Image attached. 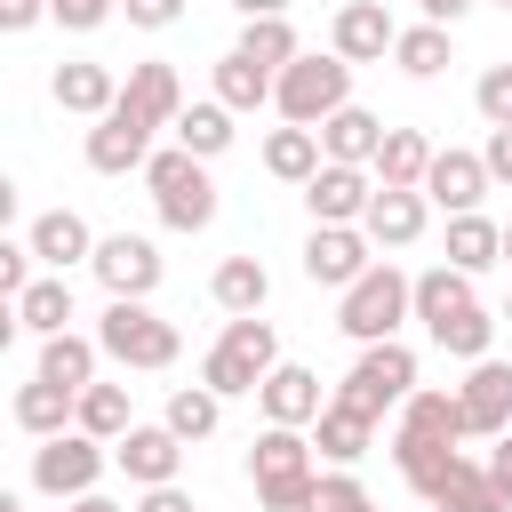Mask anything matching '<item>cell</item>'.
Masks as SVG:
<instances>
[{
  "instance_id": "83f0119b",
  "label": "cell",
  "mask_w": 512,
  "mask_h": 512,
  "mask_svg": "<svg viewBox=\"0 0 512 512\" xmlns=\"http://www.w3.org/2000/svg\"><path fill=\"white\" fill-rule=\"evenodd\" d=\"M208 296H216V312H264V304H272V272H264V256H224L216 280H208Z\"/></svg>"
},
{
  "instance_id": "f1b7e54d",
  "label": "cell",
  "mask_w": 512,
  "mask_h": 512,
  "mask_svg": "<svg viewBox=\"0 0 512 512\" xmlns=\"http://www.w3.org/2000/svg\"><path fill=\"white\" fill-rule=\"evenodd\" d=\"M8 312H16V328H24V336H64V328H72V280H64V272H48V280H32Z\"/></svg>"
},
{
  "instance_id": "ba28073f",
  "label": "cell",
  "mask_w": 512,
  "mask_h": 512,
  "mask_svg": "<svg viewBox=\"0 0 512 512\" xmlns=\"http://www.w3.org/2000/svg\"><path fill=\"white\" fill-rule=\"evenodd\" d=\"M416 392V352L400 344V336H384V344H360V360H352V376L336 384V400H352V408H368L376 424H384V408H400Z\"/></svg>"
},
{
  "instance_id": "7a4b0ae2",
  "label": "cell",
  "mask_w": 512,
  "mask_h": 512,
  "mask_svg": "<svg viewBox=\"0 0 512 512\" xmlns=\"http://www.w3.org/2000/svg\"><path fill=\"white\" fill-rule=\"evenodd\" d=\"M272 368H280V328H272L264 312H232V320H224V336L200 352V384H208V392H224V400L256 392Z\"/></svg>"
},
{
  "instance_id": "44dd1931",
  "label": "cell",
  "mask_w": 512,
  "mask_h": 512,
  "mask_svg": "<svg viewBox=\"0 0 512 512\" xmlns=\"http://www.w3.org/2000/svg\"><path fill=\"white\" fill-rule=\"evenodd\" d=\"M312 448H320L328 464H360V456L376 448V416H368V408H352V400H328V408H320V424H312Z\"/></svg>"
},
{
  "instance_id": "9a60e30c",
  "label": "cell",
  "mask_w": 512,
  "mask_h": 512,
  "mask_svg": "<svg viewBox=\"0 0 512 512\" xmlns=\"http://www.w3.org/2000/svg\"><path fill=\"white\" fill-rule=\"evenodd\" d=\"M456 400H464V424H472V440H496V432H512V360H472V376L456 384Z\"/></svg>"
},
{
  "instance_id": "4316f807",
  "label": "cell",
  "mask_w": 512,
  "mask_h": 512,
  "mask_svg": "<svg viewBox=\"0 0 512 512\" xmlns=\"http://www.w3.org/2000/svg\"><path fill=\"white\" fill-rule=\"evenodd\" d=\"M448 264L456 272H488V264H504V224H488L480 208H464V216H448Z\"/></svg>"
},
{
  "instance_id": "8992f818",
  "label": "cell",
  "mask_w": 512,
  "mask_h": 512,
  "mask_svg": "<svg viewBox=\"0 0 512 512\" xmlns=\"http://www.w3.org/2000/svg\"><path fill=\"white\" fill-rule=\"evenodd\" d=\"M400 320H416V280L392 272V264H368L336 304V328L352 344H384V336H400Z\"/></svg>"
},
{
  "instance_id": "2e32d148",
  "label": "cell",
  "mask_w": 512,
  "mask_h": 512,
  "mask_svg": "<svg viewBox=\"0 0 512 512\" xmlns=\"http://www.w3.org/2000/svg\"><path fill=\"white\" fill-rule=\"evenodd\" d=\"M488 184H496V176H488V160H480V152H456V144H448V152H432V168H424V200H432V208H448V216L480 208V200H488Z\"/></svg>"
},
{
  "instance_id": "4fadbf2b",
  "label": "cell",
  "mask_w": 512,
  "mask_h": 512,
  "mask_svg": "<svg viewBox=\"0 0 512 512\" xmlns=\"http://www.w3.org/2000/svg\"><path fill=\"white\" fill-rule=\"evenodd\" d=\"M184 432H168V424H128L120 440H112V464L136 480V488H160V480H176L184 472Z\"/></svg>"
},
{
  "instance_id": "52a82bcc",
  "label": "cell",
  "mask_w": 512,
  "mask_h": 512,
  "mask_svg": "<svg viewBox=\"0 0 512 512\" xmlns=\"http://www.w3.org/2000/svg\"><path fill=\"white\" fill-rule=\"evenodd\" d=\"M104 464H112V440H96V432L72 424V432H48L32 448V488L56 496V504H72V496H88L104 480Z\"/></svg>"
},
{
  "instance_id": "b9f144b4",
  "label": "cell",
  "mask_w": 512,
  "mask_h": 512,
  "mask_svg": "<svg viewBox=\"0 0 512 512\" xmlns=\"http://www.w3.org/2000/svg\"><path fill=\"white\" fill-rule=\"evenodd\" d=\"M32 264H40V256H32V240H0V296H8V304L32 288Z\"/></svg>"
},
{
  "instance_id": "bcb514c9",
  "label": "cell",
  "mask_w": 512,
  "mask_h": 512,
  "mask_svg": "<svg viewBox=\"0 0 512 512\" xmlns=\"http://www.w3.org/2000/svg\"><path fill=\"white\" fill-rule=\"evenodd\" d=\"M136 512H200V504H192L176 480H160V488H144V496H136Z\"/></svg>"
},
{
  "instance_id": "d6986e66",
  "label": "cell",
  "mask_w": 512,
  "mask_h": 512,
  "mask_svg": "<svg viewBox=\"0 0 512 512\" xmlns=\"http://www.w3.org/2000/svg\"><path fill=\"white\" fill-rule=\"evenodd\" d=\"M48 96L64 104V112H80V120H104L112 104H120V80H112V64H56L48 72Z\"/></svg>"
},
{
  "instance_id": "5b68a950",
  "label": "cell",
  "mask_w": 512,
  "mask_h": 512,
  "mask_svg": "<svg viewBox=\"0 0 512 512\" xmlns=\"http://www.w3.org/2000/svg\"><path fill=\"white\" fill-rule=\"evenodd\" d=\"M352 104V64L328 48V56H296V64H280V80H272V112L280 120H296V128H320L328 112H344Z\"/></svg>"
},
{
  "instance_id": "11a10c76",
  "label": "cell",
  "mask_w": 512,
  "mask_h": 512,
  "mask_svg": "<svg viewBox=\"0 0 512 512\" xmlns=\"http://www.w3.org/2000/svg\"><path fill=\"white\" fill-rule=\"evenodd\" d=\"M504 320H512V296H504Z\"/></svg>"
},
{
  "instance_id": "60d3db41",
  "label": "cell",
  "mask_w": 512,
  "mask_h": 512,
  "mask_svg": "<svg viewBox=\"0 0 512 512\" xmlns=\"http://www.w3.org/2000/svg\"><path fill=\"white\" fill-rule=\"evenodd\" d=\"M312 512H376V496L352 480V464L344 472H320V496H312Z\"/></svg>"
},
{
  "instance_id": "7402d4cb",
  "label": "cell",
  "mask_w": 512,
  "mask_h": 512,
  "mask_svg": "<svg viewBox=\"0 0 512 512\" xmlns=\"http://www.w3.org/2000/svg\"><path fill=\"white\" fill-rule=\"evenodd\" d=\"M16 424H24L32 440H48V432H72V424H80V392H72V384H48V376H32V384H16Z\"/></svg>"
},
{
  "instance_id": "9c48e42d",
  "label": "cell",
  "mask_w": 512,
  "mask_h": 512,
  "mask_svg": "<svg viewBox=\"0 0 512 512\" xmlns=\"http://www.w3.org/2000/svg\"><path fill=\"white\" fill-rule=\"evenodd\" d=\"M368 264H376V240L360 224H312V240H304V280L312 288H336L344 296Z\"/></svg>"
},
{
  "instance_id": "9f6ffc18",
  "label": "cell",
  "mask_w": 512,
  "mask_h": 512,
  "mask_svg": "<svg viewBox=\"0 0 512 512\" xmlns=\"http://www.w3.org/2000/svg\"><path fill=\"white\" fill-rule=\"evenodd\" d=\"M496 8H512V0H496Z\"/></svg>"
},
{
  "instance_id": "cb8c5ba5",
  "label": "cell",
  "mask_w": 512,
  "mask_h": 512,
  "mask_svg": "<svg viewBox=\"0 0 512 512\" xmlns=\"http://www.w3.org/2000/svg\"><path fill=\"white\" fill-rule=\"evenodd\" d=\"M376 144H384V120H376V112H360V104H344V112H328V120H320V152H328V160L376 168Z\"/></svg>"
},
{
  "instance_id": "e0dca14e",
  "label": "cell",
  "mask_w": 512,
  "mask_h": 512,
  "mask_svg": "<svg viewBox=\"0 0 512 512\" xmlns=\"http://www.w3.org/2000/svg\"><path fill=\"white\" fill-rule=\"evenodd\" d=\"M256 400H264V424H320V408H328V392H320V376L304 360H280L256 384Z\"/></svg>"
},
{
  "instance_id": "74e56055",
  "label": "cell",
  "mask_w": 512,
  "mask_h": 512,
  "mask_svg": "<svg viewBox=\"0 0 512 512\" xmlns=\"http://www.w3.org/2000/svg\"><path fill=\"white\" fill-rule=\"evenodd\" d=\"M160 424H168V432H184V440H208V432L224 424V392H208V384H176Z\"/></svg>"
},
{
  "instance_id": "8fae6325",
  "label": "cell",
  "mask_w": 512,
  "mask_h": 512,
  "mask_svg": "<svg viewBox=\"0 0 512 512\" xmlns=\"http://www.w3.org/2000/svg\"><path fill=\"white\" fill-rule=\"evenodd\" d=\"M144 160H152V120L120 96V104L88 128V168H96V176H128V168H144Z\"/></svg>"
},
{
  "instance_id": "8d00e7d4",
  "label": "cell",
  "mask_w": 512,
  "mask_h": 512,
  "mask_svg": "<svg viewBox=\"0 0 512 512\" xmlns=\"http://www.w3.org/2000/svg\"><path fill=\"white\" fill-rule=\"evenodd\" d=\"M392 64H400L408 80H440V72H448V24H408V32L392 40Z\"/></svg>"
},
{
  "instance_id": "30bf717a",
  "label": "cell",
  "mask_w": 512,
  "mask_h": 512,
  "mask_svg": "<svg viewBox=\"0 0 512 512\" xmlns=\"http://www.w3.org/2000/svg\"><path fill=\"white\" fill-rule=\"evenodd\" d=\"M88 272L104 280V296H152L168 264H160V248H152L144 232H104L96 256H88Z\"/></svg>"
},
{
  "instance_id": "ee69618b",
  "label": "cell",
  "mask_w": 512,
  "mask_h": 512,
  "mask_svg": "<svg viewBox=\"0 0 512 512\" xmlns=\"http://www.w3.org/2000/svg\"><path fill=\"white\" fill-rule=\"evenodd\" d=\"M128 8V24H144V32H168L176 16H184V0H120Z\"/></svg>"
},
{
  "instance_id": "ffe728a7",
  "label": "cell",
  "mask_w": 512,
  "mask_h": 512,
  "mask_svg": "<svg viewBox=\"0 0 512 512\" xmlns=\"http://www.w3.org/2000/svg\"><path fill=\"white\" fill-rule=\"evenodd\" d=\"M32 256L48 264V272H72V264H88L96 256V232H88V216H72V208H48V216H32Z\"/></svg>"
},
{
  "instance_id": "7c38bea8",
  "label": "cell",
  "mask_w": 512,
  "mask_h": 512,
  "mask_svg": "<svg viewBox=\"0 0 512 512\" xmlns=\"http://www.w3.org/2000/svg\"><path fill=\"white\" fill-rule=\"evenodd\" d=\"M368 200H376V168H352V160H320V176L304 184L312 224H360Z\"/></svg>"
},
{
  "instance_id": "7bdbcfd3",
  "label": "cell",
  "mask_w": 512,
  "mask_h": 512,
  "mask_svg": "<svg viewBox=\"0 0 512 512\" xmlns=\"http://www.w3.org/2000/svg\"><path fill=\"white\" fill-rule=\"evenodd\" d=\"M112 8H120V0H48V16H56L64 32H96Z\"/></svg>"
},
{
  "instance_id": "f5cc1de1",
  "label": "cell",
  "mask_w": 512,
  "mask_h": 512,
  "mask_svg": "<svg viewBox=\"0 0 512 512\" xmlns=\"http://www.w3.org/2000/svg\"><path fill=\"white\" fill-rule=\"evenodd\" d=\"M0 512H24V504H16V496H0Z\"/></svg>"
},
{
  "instance_id": "f6af8a7d",
  "label": "cell",
  "mask_w": 512,
  "mask_h": 512,
  "mask_svg": "<svg viewBox=\"0 0 512 512\" xmlns=\"http://www.w3.org/2000/svg\"><path fill=\"white\" fill-rule=\"evenodd\" d=\"M480 160H488V176H496V184H512V128H488Z\"/></svg>"
},
{
  "instance_id": "836d02e7",
  "label": "cell",
  "mask_w": 512,
  "mask_h": 512,
  "mask_svg": "<svg viewBox=\"0 0 512 512\" xmlns=\"http://www.w3.org/2000/svg\"><path fill=\"white\" fill-rule=\"evenodd\" d=\"M272 80H280V72H264V64H256V56H240V48H232V56H216V96H224L232 112L272 104Z\"/></svg>"
},
{
  "instance_id": "603a6c76",
  "label": "cell",
  "mask_w": 512,
  "mask_h": 512,
  "mask_svg": "<svg viewBox=\"0 0 512 512\" xmlns=\"http://www.w3.org/2000/svg\"><path fill=\"white\" fill-rule=\"evenodd\" d=\"M120 96H128L152 128H176V112H184V80H176V64H160V56H152V64H136V72L120 80Z\"/></svg>"
},
{
  "instance_id": "d590c367",
  "label": "cell",
  "mask_w": 512,
  "mask_h": 512,
  "mask_svg": "<svg viewBox=\"0 0 512 512\" xmlns=\"http://www.w3.org/2000/svg\"><path fill=\"white\" fill-rule=\"evenodd\" d=\"M432 344L472 368V360H488V344H496V312H488V304H464V312H448V320L432 328Z\"/></svg>"
},
{
  "instance_id": "e575fe53",
  "label": "cell",
  "mask_w": 512,
  "mask_h": 512,
  "mask_svg": "<svg viewBox=\"0 0 512 512\" xmlns=\"http://www.w3.org/2000/svg\"><path fill=\"white\" fill-rule=\"evenodd\" d=\"M176 144H184V152H200V160H216V152L232 144V104H224V96L184 104V112H176Z\"/></svg>"
},
{
  "instance_id": "1f68e13d",
  "label": "cell",
  "mask_w": 512,
  "mask_h": 512,
  "mask_svg": "<svg viewBox=\"0 0 512 512\" xmlns=\"http://www.w3.org/2000/svg\"><path fill=\"white\" fill-rule=\"evenodd\" d=\"M96 360H104L96 336H72V328H64V336H40V376H48V384L88 392V384H96Z\"/></svg>"
},
{
  "instance_id": "277c9868",
  "label": "cell",
  "mask_w": 512,
  "mask_h": 512,
  "mask_svg": "<svg viewBox=\"0 0 512 512\" xmlns=\"http://www.w3.org/2000/svg\"><path fill=\"white\" fill-rule=\"evenodd\" d=\"M96 344H104V360H120V368H176V352H184L176 320H160L152 296H112L104 320H96Z\"/></svg>"
},
{
  "instance_id": "f907efd6",
  "label": "cell",
  "mask_w": 512,
  "mask_h": 512,
  "mask_svg": "<svg viewBox=\"0 0 512 512\" xmlns=\"http://www.w3.org/2000/svg\"><path fill=\"white\" fill-rule=\"evenodd\" d=\"M64 512H136V504H112V496H104V488H88V496H72V504H64Z\"/></svg>"
},
{
  "instance_id": "4dcf8cb0",
  "label": "cell",
  "mask_w": 512,
  "mask_h": 512,
  "mask_svg": "<svg viewBox=\"0 0 512 512\" xmlns=\"http://www.w3.org/2000/svg\"><path fill=\"white\" fill-rule=\"evenodd\" d=\"M464 304H480V296H472V272H456L448 256H440L432 272H416V320H424V336H432L448 312H464Z\"/></svg>"
},
{
  "instance_id": "d4e9b609",
  "label": "cell",
  "mask_w": 512,
  "mask_h": 512,
  "mask_svg": "<svg viewBox=\"0 0 512 512\" xmlns=\"http://www.w3.org/2000/svg\"><path fill=\"white\" fill-rule=\"evenodd\" d=\"M432 136L424 128H384L376 144V184H400V192H424V168H432Z\"/></svg>"
},
{
  "instance_id": "3957f363",
  "label": "cell",
  "mask_w": 512,
  "mask_h": 512,
  "mask_svg": "<svg viewBox=\"0 0 512 512\" xmlns=\"http://www.w3.org/2000/svg\"><path fill=\"white\" fill-rule=\"evenodd\" d=\"M144 184H152V208H160L168 232H208L216 224V184H208V160L200 152H184V144L152 152L144 160Z\"/></svg>"
},
{
  "instance_id": "7dc6e473",
  "label": "cell",
  "mask_w": 512,
  "mask_h": 512,
  "mask_svg": "<svg viewBox=\"0 0 512 512\" xmlns=\"http://www.w3.org/2000/svg\"><path fill=\"white\" fill-rule=\"evenodd\" d=\"M40 16H48V0H0V24H8V32H32Z\"/></svg>"
},
{
  "instance_id": "484cf974",
  "label": "cell",
  "mask_w": 512,
  "mask_h": 512,
  "mask_svg": "<svg viewBox=\"0 0 512 512\" xmlns=\"http://www.w3.org/2000/svg\"><path fill=\"white\" fill-rule=\"evenodd\" d=\"M392 432H424V440H472L464 400H456V392H432V384H416V392L400 400V424H392Z\"/></svg>"
},
{
  "instance_id": "6da1fadb",
  "label": "cell",
  "mask_w": 512,
  "mask_h": 512,
  "mask_svg": "<svg viewBox=\"0 0 512 512\" xmlns=\"http://www.w3.org/2000/svg\"><path fill=\"white\" fill-rule=\"evenodd\" d=\"M248 480H256V504H264V512H312L320 472H312L304 424H264L256 448H248Z\"/></svg>"
},
{
  "instance_id": "ab89813d",
  "label": "cell",
  "mask_w": 512,
  "mask_h": 512,
  "mask_svg": "<svg viewBox=\"0 0 512 512\" xmlns=\"http://www.w3.org/2000/svg\"><path fill=\"white\" fill-rule=\"evenodd\" d=\"M472 104H480V120H488V128H512V64H488V72H480V88H472Z\"/></svg>"
},
{
  "instance_id": "5bb4252c",
  "label": "cell",
  "mask_w": 512,
  "mask_h": 512,
  "mask_svg": "<svg viewBox=\"0 0 512 512\" xmlns=\"http://www.w3.org/2000/svg\"><path fill=\"white\" fill-rule=\"evenodd\" d=\"M392 40H400V24H392V8H384V0H344V8H336V24H328V48H336L344 64H384V56H392Z\"/></svg>"
},
{
  "instance_id": "d6a6232c",
  "label": "cell",
  "mask_w": 512,
  "mask_h": 512,
  "mask_svg": "<svg viewBox=\"0 0 512 512\" xmlns=\"http://www.w3.org/2000/svg\"><path fill=\"white\" fill-rule=\"evenodd\" d=\"M240 56H256L264 72H280V64H296L304 56V40H296V24L288 16H240V40H232Z\"/></svg>"
},
{
  "instance_id": "ac0fdd59",
  "label": "cell",
  "mask_w": 512,
  "mask_h": 512,
  "mask_svg": "<svg viewBox=\"0 0 512 512\" xmlns=\"http://www.w3.org/2000/svg\"><path fill=\"white\" fill-rule=\"evenodd\" d=\"M424 216H432V200H424V192H400V184H376V200H368V216H360V232H368L376 248H408V240H424Z\"/></svg>"
},
{
  "instance_id": "681fc988",
  "label": "cell",
  "mask_w": 512,
  "mask_h": 512,
  "mask_svg": "<svg viewBox=\"0 0 512 512\" xmlns=\"http://www.w3.org/2000/svg\"><path fill=\"white\" fill-rule=\"evenodd\" d=\"M488 480L512 496V432H496V448H488Z\"/></svg>"
},
{
  "instance_id": "db71d44e",
  "label": "cell",
  "mask_w": 512,
  "mask_h": 512,
  "mask_svg": "<svg viewBox=\"0 0 512 512\" xmlns=\"http://www.w3.org/2000/svg\"><path fill=\"white\" fill-rule=\"evenodd\" d=\"M504 264H512V224H504Z\"/></svg>"
},
{
  "instance_id": "c3c4849f",
  "label": "cell",
  "mask_w": 512,
  "mask_h": 512,
  "mask_svg": "<svg viewBox=\"0 0 512 512\" xmlns=\"http://www.w3.org/2000/svg\"><path fill=\"white\" fill-rule=\"evenodd\" d=\"M416 8H424V24H464L480 0H416Z\"/></svg>"
},
{
  "instance_id": "f546056e",
  "label": "cell",
  "mask_w": 512,
  "mask_h": 512,
  "mask_svg": "<svg viewBox=\"0 0 512 512\" xmlns=\"http://www.w3.org/2000/svg\"><path fill=\"white\" fill-rule=\"evenodd\" d=\"M320 160H328V152H320V128H296V120H288V128L264 136V168H272L280 184H312Z\"/></svg>"
},
{
  "instance_id": "816d5d0a",
  "label": "cell",
  "mask_w": 512,
  "mask_h": 512,
  "mask_svg": "<svg viewBox=\"0 0 512 512\" xmlns=\"http://www.w3.org/2000/svg\"><path fill=\"white\" fill-rule=\"evenodd\" d=\"M240 16H288V0H232Z\"/></svg>"
},
{
  "instance_id": "f35d334b",
  "label": "cell",
  "mask_w": 512,
  "mask_h": 512,
  "mask_svg": "<svg viewBox=\"0 0 512 512\" xmlns=\"http://www.w3.org/2000/svg\"><path fill=\"white\" fill-rule=\"evenodd\" d=\"M136 416H128V384H88L80 392V432H96V440H120Z\"/></svg>"
}]
</instances>
